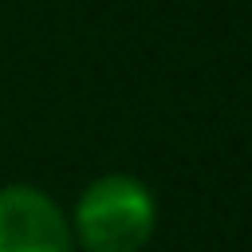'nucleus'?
Masks as SVG:
<instances>
[{
    "label": "nucleus",
    "instance_id": "nucleus-1",
    "mask_svg": "<svg viewBox=\"0 0 252 252\" xmlns=\"http://www.w3.org/2000/svg\"><path fill=\"white\" fill-rule=\"evenodd\" d=\"M67 220L83 252H142L158 228V201L134 173H102L79 193Z\"/></svg>",
    "mask_w": 252,
    "mask_h": 252
},
{
    "label": "nucleus",
    "instance_id": "nucleus-2",
    "mask_svg": "<svg viewBox=\"0 0 252 252\" xmlns=\"http://www.w3.org/2000/svg\"><path fill=\"white\" fill-rule=\"evenodd\" d=\"M71 220L59 201L35 185L0 189V252H71Z\"/></svg>",
    "mask_w": 252,
    "mask_h": 252
}]
</instances>
